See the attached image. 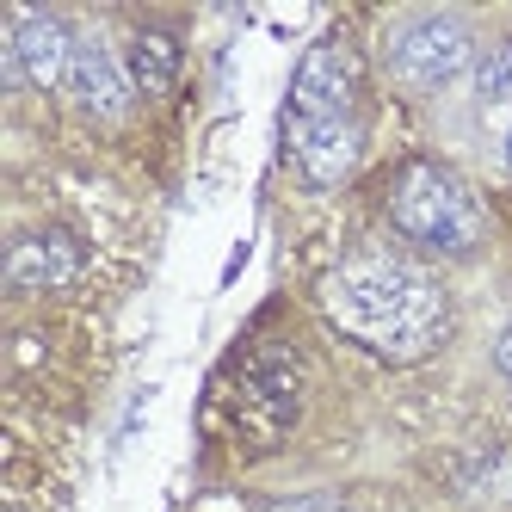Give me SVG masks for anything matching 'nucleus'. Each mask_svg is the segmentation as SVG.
Segmentation results:
<instances>
[{
    "instance_id": "nucleus-7",
    "label": "nucleus",
    "mask_w": 512,
    "mask_h": 512,
    "mask_svg": "<svg viewBox=\"0 0 512 512\" xmlns=\"http://www.w3.org/2000/svg\"><path fill=\"white\" fill-rule=\"evenodd\" d=\"M303 408V377L284 352H253L241 371V426L253 438H278Z\"/></svg>"
},
{
    "instance_id": "nucleus-8",
    "label": "nucleus",
    "mask_w": 512,
    "mask_h": 512,
    "mask_svg": "<svg viewBox=\"0 0 512 512\" xmlns=\"http://www.w3.org/2000/svg\"><path fill=\"white\" fill-rule=\"evenodd\" d=\"M130 93H136V81H130L124 56H112V50H105L99 38H81L75 75H68V99H75L87 118H99V124H118V118L130 112Z\"/></svg>"
},
{
    "instance_id": "nucleus-9",
    "label": "nucleus",
    "mask_w": 512,
    "mask_h": 512,
    "mask_svg": "<svg viewBox=\"0 0 512 512\" xmlns=\"http://www.w3.org/2000/svg\"><path fill=\"white\" fill-rule=\"evenodd\" d=\"M81 272V241L68 229H31L7 247V284L13 290H62Z\"/></svg>"
},
{
    "instance_id": "nucleus-1",
    "label": "nucleus",
    "mask_w": 512,
    "mask_h": 512,
    "mask_svg": "<svg viewBox=\"0 0 512 512\" xmlns=\"http://www.w3.org/2000/svg\"><path fill=\"white\" fill-rule=\"evenodd\" d=\"M321 315L383 364H426L451 340V297L408 260H346L321 278Z\"/></svg>"
},
{
    "instance_id": "nucleus-3",
    "label": "nucleus",
    "mask_w": 512,
    "mask_h": 512,
    "mask_svg": "<svg viewBox=\"0 0 512 512\" xmlns=\"http://www.w3.org/2000/svg\"><path fill=\"white\" fill-rule=\"evenodd\" d=\"M383 68L408 93H445L451 81H463L475 68V25L445 7L401 13L383 31Z\"/></svg>"
},
{
    "instance_id": "nucleus-2",
    "label": "nucleus",
    "mask_w": 512,
    "mask_h": 512,
    "mask_svg": "<svg viewBox=\"0 0 512 512\" xmlns=\"http://www.w3.org/2000/svg\"><path fill=\"white\" fill-rule=\"evenodd\" d=\"M383 210L401 241H414L420 253H438V260H469L475 247H482L488 235V216H482V198H475V186L432 161V155H414L401 161L389 192H383Z\"/></svg>"
},
{
    "instance_id": "nucleus-12",
    "label": "nucleus",
    "mask_w": 512,
    "mask_h": 512,
    "mask_svg": "<svg viewBox=\"0 0 512 512\" xmlns=\"http://www.w3.org/2000/svg\"><path fill=\"white\" fill-rule=\"evenodd\" d=\"M260 512H358L346 494H334V488H315V494H284V500H266Z\"/></svg>"
},
{
    "instance_id": "nucleus-10",
    "label": "nucleus",
    "mask_w": 512,
    "mask_h": 512,
    "mask_svg": "<svg viewBox=\"0 0 512 512\" xmlns=\"http://www.w3.org/2000/svg\"><path fill=\"white\" fill-rule=\"evenodd\" d=\"M475 130H482L488 155L512 173V38L475 62Z\"/></svg>"
},
{
    "instance_id": "nucleus-4",
    "label": "nucleus",
    "mask_w": 512,
    "mask_h": 512,
    "mask_svg": "<svg viewBox=\"0 0 512 512\" xmlns=\"http://www.w3.org/2000/svg\"><path fill=\"white\" fill-rule=\"evenodd\" d=\"M284 118H364V62L346 38H321L303 50Z\"/></svg>"
},
{
    "instance_id": "nucleus-6",
    "label": "nucleus",
    "mask_w": 512,
    "mask_h": 512,
    "mask_svg": "<svg viewBox=\"0 0 512 512\" xmlns=\"http://www.w3.org/2000/svg\"><path fill=\"white\" fill-rule=\"evenodd\" d=\"M75 56H81V38L62 13H13V31H7V75L31 81V87H68L75 75Z\"/></svg>"
},
{
    "instance_id": "nucleus-5",
    "label": "nucleus",
    "mask_w": 512,
    "mask_h": 512,
    "mask_svg": "<svg viewBox=\"0 0 512 512\" xmlns=\"http://www.w3.org/2000/svg\"><path fill=\"white\" fill-rule=\"evenodd\" d=\"M284 142L303 186H346L364 161V118H284Z\"/></svg>"
},
{
    "instance_id": "nucleus-11",
    "label": "nucleus",
    "mask_w": 512,
    "mask_h": 512,
    "mask_svg": "<svg viewBox=\"0 0 512 512\" xmlns=\"http://www.w3.org/2000/svg\"><path fill=\"white\" fill-rule=\"evenodd\" d=\"M179 62H186V50H179L173 31H155V25H142L130 50H124V68H130V81L142 99H167L173 81H179Z\"/></svg>"
},
{
    "instance_id": "nucleus-13",
    "label": "nucleus",
    "mask_w": 512,
    "mask_h": 512,
    "mask_svg": "<svg viewBox=\"0 0 512 512\" xmlns=\"http://www.w3.org/2000/svg\"><path fill=\"white\" fill-rule=\"evenodd\" d=\"M494 371H500V383L512 389V321H506L500 334H494Z\"/></svg>"
}]
</instances>
